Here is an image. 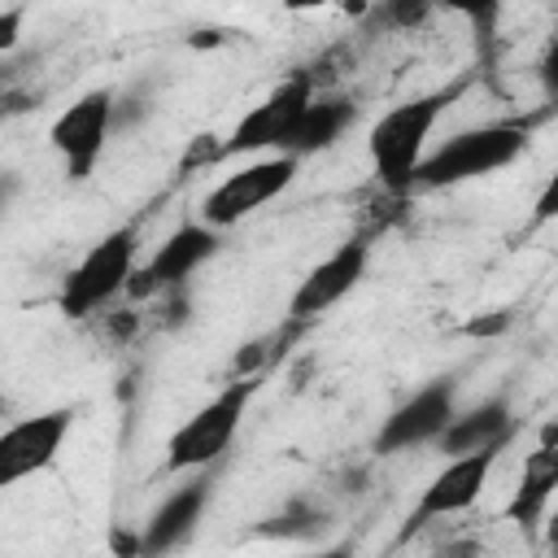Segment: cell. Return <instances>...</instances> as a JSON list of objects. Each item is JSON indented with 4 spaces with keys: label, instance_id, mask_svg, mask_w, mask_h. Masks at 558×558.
I'll list each match as a JSON object with an SVG mask.
<instances>
[{
    "label": "cell",
    "instance_id": "2",
    "mask_svg": "<svg viewBox=\"0 0 558 558\" xmlns=\"http://www.w3.org/2000/svg\"><path fill=\"white\" fill-rule=\"evenodd\" d=\"M523 148H527V122L466 126L423 157V166L414 170V187H453L466 179H484L493 170L514 166Z\"/></svg>",
    "mask_w": 558,
    "mask_h": 558
},
{
    "label": "cell",
    "instance_id": "14",
    "mask_svg": "<svg viewBox=\"0 0 558 558\" xmlns=\"http://www.w3.org/2000/svg\"><path fill=\"white\" fill-rule=\"evenodd\" d=\"M519 432V418L510 410L506 397H484L471 410H458L453 423L445 427V436L436 440V449L445 458H462V453H480L493 445H510Z\"/></svg>",
    "mask_w": 558,
    "mask_h": 558
},
{
    "label": "cell",
    "instance_id": "18",
    "mask_svg": "<svg viewBox=\"0 0 558 558\" xmlns=\"http://www.w3.org/2000/svg\"><path fill=\"white\" fill-rule=\"evenodd\" d=\"M536 78H541V92H545V100L558 109V35L545 44V52H541V65H536Z\"/></svg>",
    "mask_w": 558,
    "mask_h": 558
},
{
    "label": "cell",
    "instance_id": "5",
    "mask_svg": "<svg viewBox=\"0 0 558 558\" xmlns=\"http://www.w3.org/2000/svg\"><path fill=\"white\" fill-rule=\"evenodd\" d=\"M314 100V74L310 70H296L288 74L262 105H253L235 126L231 135L214 148V161H227V157H244V153H283L296 118L305 113V105Z\"/></svg>",
    "mask_w": 558,
    "mask_h": 558
},
{
    "label": "cell",
    "instance_id": "3",
    "mask_svg": "<svg viewBox=\"0 0 558 558\" xmlns=\"http://www.w3.org/2000/svg\"><path fill=\"white\" fill-rule=\"evenodd\" d=\"M135 222L100 235L83 257L78 266L61 279V292H57V310L65 318H92L100 305H109L118 292L131 288V275H135Z\"/></svg>",
    "mask_w": 558,
    "mask_h": 558
},
{
    "label": "cell",
    "instance_id": "17",
    "mask_svg": "<svg viewBox=\"0 0 558 558\" xmlns=\"http://www.w3.org/2000/svg\"><path fill=\"white\" fill-rule=\"evenodd\" d=\"M323 527H327V510L318 501H310V497H292L279 514H270V519L257 523L262 536H279V541H310Z\"/></svg>",
    "mask_w": 558,
    "mask_h": 558
},
{
    "label": "cell",
    "instance_id": "11",
    "mask_svg": "<svg viewBox=\"0 0 558 558\" xmlns=\"http://www.w3.org/2000/svg\"><path fill=\"white\" fill-rule=\"evenodd\" d=\"M70 427H74V405H57V410H44L35 418L13 423L0 436V484L13 488L17 480L48 471L57 462V449L70 436Z\"/></svg>",
    "mask_w": 558,
    "mask_h": 558
},
{
    "label": "cell",
    "instance_id": "20",
    "mask_svg": "<svg viewBox=\"0 0 558 558\" xmlns=\"http://www.w3.org/2000/svg\"><path fill=\"white\" fill-rule=\"evenodd\" d=\"M17 26H22V9H4L0 13V48L4 52L17 44Z\"/></svg>",
    "mask_w": 558,
    "mask_h": 558
},
{
    "label": "cell",
    "instance_id": "1",
    "mask_svg": "<svg viewBox=\"0 0 558 558\" xmlns=\"http://www.w3.org/2000/svg\"><path fill=\"white\" fill-rule=\"evenodd\" d=\"M458 96V87H440V92H423L405 105H392L388 113L375 118L371 135H366V153L375 166V179L388 192H410L414 187V170L427 157V140L436 118L445 113V105Z\"/></svg>",
    "mask_w": 558,
    "mask_h": 558
},
{
    "label": "cell",
    "instance_id": "10",
    "mask_svg": "<svg viewBox=\"0 0 558 558\" xmlns=\"http://www.w3.org/2000/svg\"><path fill=\"white\" fill-rule=\"evenodd\" d=\"M218 231L209 227V222H183L179 231H170L161 244H157V253L148 257V266L144 270H135L131 275V296H153V292H174V288H183L214 253H218Z\"/></svg>",
    "mask_w": 558,
    "mask_h": 558
},
{
    "label": "cell",
    "instance_id": "16",
    "mask_svg": "<svg viewBox=\"0 0 558 558\" xmlns=\"http://www.w3.org/2000/svg\"><path fill=\"white\" fill-rule=\"evenodd\" d=\"M353 118H357V105H353L349 96H314V100L305 105V113L296 118V126H292L283 153L296 157V161H301V157H314V153H327V148L353 126Z\"/></svg>",
    "mask_w": 558,
    "mask_h": 558
},
{
    "label": "cell",
    "instance_id": "8",
    "mask_svg": "<svg viewBox=\"0 0 558 558\" xmlns=\"http://www.w3.org/2000/svg\"><path fill=\"white\" fill-rule=\"evenodd\" d=\"M458 414V379H432L410 392L375 432V453H405L418 445H436Z\"/></svg>",
    "mask_w": 558,
    "mask_h": 558
},
{
    "label": "cell",
    "instance_id": "12",
    "mask_svg": "<svg viewBox=\"0 0 558 558\" xmlns=\"http://www.w3.org/2000/svg\"><path fill=\"white\" fill-rule=\"evenodd\" d=\"M366 262H371V240L366 235H353L344 240L336 253H327L314 270H305V279L296 283L292 301H288V314L292 318H318L327 314L336 301H344L362 275H366Z\"/></svg>",
    "mask_w": 558,
    "mask_h": 558
},
{
    "label": "cell",
    "instance_id": "4",
    "mask_svg": "<svg viewBox=\"0 0 558 558\" xmlns=\"http://www.w3.org/2000/svg\"><path fill=\"white\" fill-rule=\"evenodd\" d=\"M253 392H257V379H231L183 427H174V436L166 440V471H201L214 458H222L244 423Z\"/></svg>",
    "mask_w": 558,
    "mask_h": 558
},
{
    "label": "cell",
    "instance_id": "22",
    "mask_svg": "<svg viewBox=\"0 0 558 558\" xmlns=\"http://www.w3.org/2000/svg\"><path fill=\"white\" fill-rule=\"evenodd\" d=\"M314 558H353V545H331V549H323Z\"/></svg>",
    "mask_w": 558,
    "mask_h": 558
},
{
    "label": "cell",
    "instance_id": "6",
    "mask_svg": "<svg viewBox=\"0 0 558 558\" xmlns=\"http://www.w3.org/2000/svg\"><path fill=\"white\" fill-rule=\"evenodd\" d=\"M113 126H118V96L109 87H92L70 109L57 113V122L48 126V144L65 161L70 179H87L96 170Z\"/></svg>",
    "mask_w": 558,
    "mask_h": 558
},
{
    "label": "cell",
    "instance_id": "13",
    "mask_svg": "<svg viewBox=\"0 0 558 558\" xmlns=\"http://www.w3.org/2000/svg\"><path fill=\"white\" fill-rule=\"evenodd\" d=\"M209 497H214V480H209L205 471L192 475L183 488H174V493L148 514V523H144V532H140V558H166V554L183 549V545L192 541V532H196V523H201Z\"/></svg>",
    "mask_w": 558,
    "mask_h": 558
},
{
    "label": "cell",
    "instance_id": "7",
    "mask_svg": "<svg viewBox=\"0 0 558 558\" xmlns=\"http://www.w3.org/2000/svg\"><path fill=\"white\" fill-rule=\"evenodd\" d=\"M292 179H296V157H288V153L257 157V161L240 166L235 174H227V179L205 196L201 222H209L214 231H227V227H235L240 218H248L253 209H262L266 201H275Z\"/></svg>",
    "mask_w": 558,
    "mask_h": 558
},
{
    "label": "cell",
    "instance_id": "9",
    "mask_svg": "<svg viewBox=\"0 0 558 558\" xmlns=\"http://www.w3.org/2000/svg\"><path fill=\"white\" fill-rule=\"evenodd\" d=\"M501 449H506V445H493V449H480V453L449 458V462L432 475V484L423 488V497L414 501V510H410L401 536H414V532L427 527L432 519H449V514L471 510V506L480 501V493H484V484H488V475H493Z\"/></svg>",
    "mask_w": 558,
    "mask_h": 558
},
{
    "label": "cell",
    "instance_id": "15",
    "mask_svg": "<svg viewBox=\"0 0 558 558\" xmlns=\"http://www.w3.org/2000/svg\"><path fill=\"white\" fill-rule=\"evenodd\" d=\"M558 493V427H549L545 445H536L527 458H523V471H519V488L506 506V519L519 523V527H536L549 510Z\"/></svg>",
    "mask_w": 558,
    "mask_h": 558
},
{
    "label": "cell",
    "instance_id": "21",
    "mask_svg": "<svg viewBox=\"0 0 558 558\" xmlns=\"http://www.w3.org/2000/svg\"><path fill=\"white\" fill-rule=\"evenodd\" d=\"M388 17H397V22H423V17H427V4H405V9H388Z\"/></svg>",
    "mask_w": 558,
    "mask_h": 558
},
{
    "label": "cell",
    "instance_id": "19",
    "mask_svg": "<svg viewBox=\"0 0 558 558\" xmlns=\"http://www.w3.org/2000/svg\"><path fill=\"white\" fill-rule=\"evenodd\" d=\"M549 218H558V170L545 179V187L532 205V222H549Z\"/></svg>",
    "mask_w": 558,
    "mask_h": 558
}]
</instances>
